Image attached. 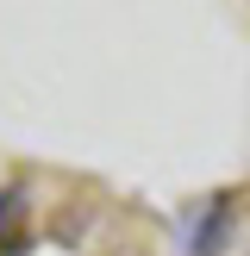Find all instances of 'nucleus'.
Instances as JSON below:
<instances>
[{
  "label": "nucleus",
  "instance_id": "f257e3e1",
  "mask_svg": "<svg viewBox=\"0 0 250 256\" xmlns=\"http://www.w3.org/2000/svg\"><path fill=\"white\" fill-rule=\"evenodd\" d=\"M232 194H212L206 206L188 219V256H219L225 244H232Z\"/></svg>",
  "mask_w": 250,
  "mask_h": 256
},
{
  "label": "nucleus",
  "instance_id": "f03ea898",
  "mask_svg": "<svg viewBox=\"0 0 250 256\" xmlns=\"http://www.w3.org/2000/svg\"><path fill=\"white\" fill-rule=\"evenodd\" d=\"M25 188H0V250L6 256H19L25 250V238H19V212H25Z\"/></svg>",
  "mask_w": 250,
  "mask_h": 256
}]
</instances>
